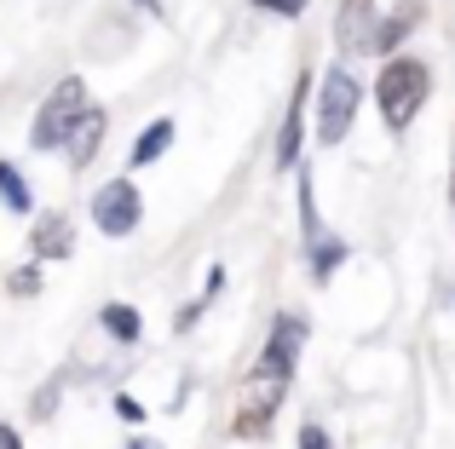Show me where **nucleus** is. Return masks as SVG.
Wrapping results in <instances>:
<instances>
[{"mask_svg": "<svg viewBox=\"0 0 455 449\" xmlns=\"http://www.w3.org/2000/svg\"><path fill=\"white\" fill-rule=\"evenodd\" d=\"M99 328L116 340V346H139V340H145V317H139L127 300H110V305H104V311H99Z\"/></svg>", "mask_w": 455, "mask_h": 449, "instance_id": "9b49d317", "label": "nucleus"}, {"mask_svg": "<svg viewBox=\"0 0 455 449\" xmlns=\"http://www.w3.org/2000/svg\"><path fill=\"white\" fill-rule=\"evenodd\" d=\"M81 110H87V81H81V75H64V81H58V87L41 98V110H35L29 145H35V150H64V138L76 133V122H81Z\"/></svg>", "mask_w": 455, "mask_h": 449, "instance_id": "f03ea898", "label": "nucleus"}, {"mask_svg": "<svg viewBox=\"0 0 455 449\" xmlns=\"http://www.w3.org/2000/svg\"><path fill=\"white\" fill-rule=\"evenodd\" d=\"M450 208H455V179H450Z\"/></svg>", "mask_w": 455, "mask_h": 449, "instance_id": "b1692460", "label": "nucleus"}, {"mask_svg": "<svg viewBox=\"0 0 455 449\" xmlns=\"http://www.w3.org/2000/svg\"><path fill=\"white\" fill-rule=\"evenodd\" d=\"M300 351H306V317H300V311H277V317H271V335H266V351H259L254 369L294 381V369H300Z\"/></svg>", "mask_w": 455, "mask_h": 449, "instance_id": "423d86ee", "label": "nucleus"}, {"mask_svg": "<svg viewBox=\"0 0 455 449\" xmlns=\"http://www.w3.org/2000/svg\"><path fill=\"white\" fill-rule=\"evenodd\" d=\"M29 254L35 259H69V254H76V224H69V214H41V219H35Z\"/></svg>", "mask_w": 455, "mask_h": 449, "instance_id": "6e6552de", "label": "nucleus"}, {"mask_svg": "<svg viewBox=\"0 0 455 449\" xmlns=\"http://www.w3.org/2000/svg\"><path fill=\"white\" fill-rule=\"evenodd\" d=\"M340 265H346V242H340V236H329V231H323V236H311V277H317V282H329Z\"/></svg>", "mask_w": 455, "mask_h": 449, "instance_id": "4468645a", "label": "nucleus"}, {"mask_svg": "<svg viewBox=\"0 0 455 449\" xmlns=\"http://www.w3.org/2000/svg\"><path fill=\"white\" fill-rule=\"evenodd\" d=\"M375 0H340V23H334V35H340L346 52H375Z\"/></svg>", "mask_w": 455, "mask_h": 449, "instance_id": "0eeeda50", "label": "nucleus"}, {"mask_svg": "<svg viewBox=\"0 0 455 449\" xmlns=\"http://www.w3.org/2000/svg\"><path fill=\"white\" fill-rule=\"evenodd\" d=\"M139 219H145V196H139L133 179L99 185V196H92V224H99V236H133Z\"/></svg>", "mask_w": 455, "mask_h": 449, "instance_id": "39448f33", "label": "nucleus"}, {"mask_svg": "<svg viewBox=\"0 0 455 449\" xmlns=\"http://www.w3.org/2000/svg\"><path fill=\"white\" fill-rule=\"evenodd\" d=\"M0 449H23V438H18V432L6 427V421H0Z\"/></svg>", "mask_w": 455, "mask_h": 449, "instance_id": "412c9836", "label": "nucleus"}, {"mask_svg": "<svg viewBox=\"0 0 455 449\" xmlns=\"http://www.w3.org/2000/svg\"><path fill=\"white\" fill-rule=\"evenodd\" d=\"M300 449H334V444H329L323 427H300Z\"/></svg>", "mask_w": 455, "mask_h": 449, "instance_id": "aec40b11", "label": "nucleus"}, {"mask_svg": "<svg viewBox=\"0 0 455 449\" xmlns=\"http://www.w3.org/2000/svg\"><path fill=\"white\" fill-rule=\"evenodd\" d=\"M254 12H271V18H306V0H254Z\"/></svg>", "mask_w": 455, "mask_h": 449, "instance_id": "f3484780", "label": "nucleus"}, {"mask_svg": "<svg viewBox=\"0 0 455 449\" xmlns=\"http://www.w3.org/2000/svg\"><path fill=\"white\" fill-rule=\"evenodd\" d=\"M167 145H173V122H167V115H156V122L145 127V133L133 138V150H127V168H150V161H162L167 156Z\"/></svg>", "mask_w": 455, "mask_h": 449, "instance_id": "f8f14e48", "label": "nucleus"}, {"mask_svg": "<svg viewBox=\"0 0 455 449\" xmlns=\"http://www.w3.org/2000/svg\"><path fill=\"white\" fill-rule=\"evenodd\" d=\"M410 29H415V0H410L403 12H392V18H387V23L375 29V52H392V46H398V41H403Z\"/></svg>", "mask_w": 455, "mask_h": 449, "instance_id": "2eb2a0df", "label": "nucleus"}, {"mask_svg": "<svg viewBox=\"0 0 455 449\" xmlns=\"http://www.w3.org/2000/svg\"><path fill=\"white\" fill-rule=\"evenodd\" d=\"M116 415H122L127 427H145V404H139L133 392H122V398H116Z\"/></svg>", "mask_w": 455, "mask_h": 449, "instance_id": "a211bd4d", "label": "nucleus"}, {"mask_svg": "<svg viewBox=\"0 0 455 449\" xmlns=\"http://www.w3.org/2000/svg\"><path fill=\"white\" fill-rule=\"evenodd\" d=\"M0 202H6V214H29L35 208V191L18 173V161H0Z\"/></svg>", "mask_w": 455, "mask_h": 449, "instance_id": "ddd939ff", "label": "nucleus"}, {"mask_svg": "<svg viewBox=\"0 0 455 449\" xmlns=\"http://www.w3.org/2000/svg\"><path fill=\"white\" fill-rule=\"evenodd\" d=\"M6 294H18V300H35V294H41V259H29V265L6 271Z\"/></svg>", "mask_w": 455, "mask_h": 449, "instance_id": "dca6fc26", "label": "nucleus"}, {"mask_svg": "<svg viewBox=\"0 0 455 449\" xmlns=\"http://www.w3.org/2000/svg\"><path fill=\"white\" fill-rule=\"evenodd\" d=\"M306 98H311V81L300 75L289 98V115H283V133H277V168H300V127H306Z\"/></svg>", "mask_w": 455, "mask_h": 449, "instance_id": "1a4fd4ad", "label": "nucleus"}, {"mask_svg": "<svg viewBox=\"0 0 455 449\" xmlns=\"http://www.w3.org/2000/svg\"><path fill=\"white\" fill-rule=\"evenodd\" d=\"M133 6H145L150 18H162V0H133Z\"/></svg>", "mask_w": 455, "mask_h": 449, "instance_id": "5701e85b", "label": "nucleus"}, {"mask_svg": "<svg viewBox=\"0 0 455 449\" xmlns=\"http://www.w3.org/2000/svg\"><path fill=\"white\" fill-rule=\"evenodd\" d=\"M127 449H162V438H150V432H139V438H127Z\"/></svg>", "mask_w": 455, "mask_h": 449, "instance_id": "4be33fe9", "label": "nucleus"}, {"mask_svg": "<svg viewBox=\"0 0 455 449\" xmlns=\"http://www.w3.org/2000/svg\"><path fill=\"white\" fill-rule=\"evenodd\" d=\"M104 133H110V122H104V110H81V122H76V133L64 138V150H69V168H87L92 156H99V145H104Z\"/></svg>", "mask_w": 455, "mask_h": 449, "instance_id": "9d476101", "label": "nucleus"}, {"mask_svg": "<svg viewBox=\"0 0 455 449\" xmlns=\"http://www.w3.org/2000/svg\"><path fill=\"white\" fill-rule=\"evenodd\" d=\"M427 92H433V69H427L421 58H387V69L375 75V104H380L392 133H403V127L421 115Z\"/></svg>", "mask_w": 455, "mask_h": 449, "instance_id": "f257e3e1", "label": "nucleus"}, {"mask_svg": "<svg viewBox=\"0 0 455 449\" xmlns=\"http://www.w3.org/2000/svg\"><path fill=\"white\" fill-rule=\"evenodd\" d=\"M58 409V386H41V398H35V421H46Z\"/></svg>", "mask_w": 455, "mask_h": 449, "instance_id": "6ab92c4d", "label": "nucleus"}, {"mask_svg": "<svg viewBox=\"0 0 455 449\" xmlns=\"http://www.w3.org/2000/svg\"><path fill=\"white\" fill-rule=\"evenodd\" d=\"M283 398H289V381H283V374H266V369L248 374L243 392H236V421H231L236 438H266L277 409H283Z\"/></svg>", "mask_w": 455, "mask_h": 449, "instance_id": "7ed1b4c3", "label": "nucleus"}, {"mask_svg": "<svg viewBox=\"0 0 455 449\" xmlns=\"http://www.w3.org/2000/svg\"><path fill=\"white\" fill-rule=\"evenodd\" d=\"M357 104H363V87H357V75L334 64L329 75H323V87H317V138H323V145H340V138L352 133Z\"/></svg>", "mask_w": 455, "mask_h": 449, "instance_id": "20e7f679", "label": "nucleus"}]
</instances>
